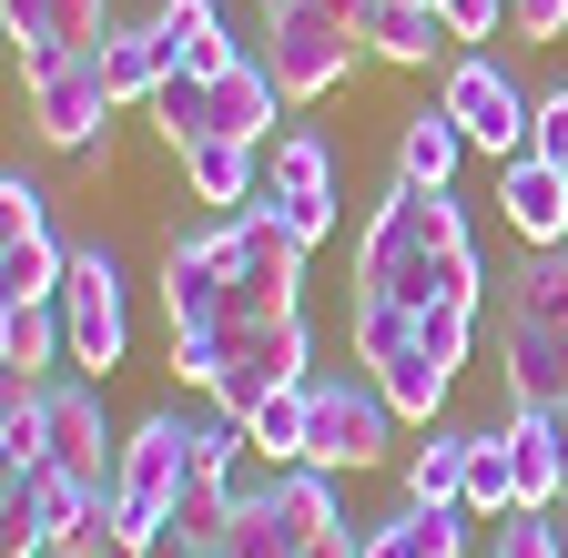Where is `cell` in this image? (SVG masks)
Segmentation results:
<instances>
[{
  "mask_svg": "<svg viewBox=\"0 0 568 558\" xmlns=\"http://www.w3.org/2000/svg\"><path fill=\"white\" fill-rule=\"evenodd\" d=\"M355 295L447 305V315L487 305V274H477V234H467L457 183H386V203L366 214V234H355Z\"/></svg>",
  "mask_w": 568,
  "mask_h": 558,
  "instance_id": "cell-1",
  "label": "cell"
},
{
  "mask_svg": "<svg viewBox=\"0 0 568 558\" xmlns=\"http://www.w3.org/2000/svg\"><path fill=\"white\" fill-rule=\"evenodd\" d=\"M345 335H355V366H366V376L396 396V416H406V427H437V406H447V386H457V366H467V335H477V315L355 295Z\"/></svg>",
  "mask_w": 568,
  "mask_h": 558,
  "instance_id": "cell-2",
  "label": "cell"
},
{
  "mask_svg": "<svg viewBox=\"0 0 568 558\" xmlns=\"http://www.w3.org/2000/svg\"><path fill=\"white\" fill-rule=\"evenodd\" d=\"M173 376L203 386L224 416H254L264 396L315 376V335H305V315H274V325H234V315L224 325H173Z\"/></svg>",
  "mask_w": 568,
  "mask_h": 558,
  "instance_id": "cell-3",
  "label": "cell"
},
{
  "mask_svg": "<svg viewBox=\"0 0 568 558\" xmlns=\"http://www.w3.org/2000/svg\"><path fill=\"white\" fill-rule=\"evenodd\" d=\"M355 61H376L355 0H264V72L284 82V102H325Z\"/></svg>",
  "mask_w": 568,
  "mask_h": 558,
  "instance_id": "cell-4",
  "label": "cell"
},
{
  "mask_svg": "<svg viewBox=\"0 0 568 558\" xmlns=\"http://www.w3.org/2000/svg\"><path fill=\"white\" fill-rule=\"evenodd\" d=\"M224 254H234V285H224V315L234 325H274V315H305V234H284L264 203L224 214Z\"/></svg>",
  "mask_w": 568,
  "mask_h": 558,
  "instance_id": "cell-5",
  "label": "cell"
},
{
  "mask_svg": "<svg viewBox=\"0 0 568 558\" xmlns=\"http://www.w3.org/2000/svg\"><path fill=\"white\" fill-rule=\"evenodd\" d=\"M183 487H193V427L163 406V416H142V427L122 437V487H112V528L142 548V538H163L173 508H183Z\"/></svg>",
  "mask_w": 568,
  "mask_h": 558,
  "instance_id": "cell-6",
  "label": "cell"
},
{
  "mask_svg": "<svg viewBox=\"0 0 568 558\" xmlns=\"http://www.w3.org/2000/svg\"><path fill=\"white\" fill-rule=\"evenodd\" d=\"M437 102L457 112V132H467L487 163H518V153L538 143V92H518V72H508L497 51H457L447 82H437Z\"/></svg>",
  "mask_w": 568,
  "mask_h": 558,
  "instance_id": "cell-7",
  "label": "cell"
},
{
  "mask_svg": "<svg viewBox=\"0 0 568 558\" xmlns=\"http://www.w3.org/2000/svg\"><path fill=\"white\" fill-rule=\"evenodd\" d=\"M315 437H305V467L325 477H355V467H386L396 457V396L376 376H315Z\"/></svg>",
  "mask_w": 568,
  "mask_h": 558,
  "instance_id": "cell-8",
  "label": "cell"
},
{
  "mask_svg": "<svg viewBox=\"0 0 568 558\" xmlns=\"http://www.w3.org/2000/svg\"><path fill=\"white\" fill-rule=\"evenodd\" d=\"M264 214L284 224V234H305V244H325L335 234V214H345V193H335V143L315 122H284L274 143H264Z\"/></svg>",
  "mask_w": 568,
  "mask_h": 558,
  "instance_id": "cell-9",
  "label": "cell"
},
{
  "mask_svg": "<svg viewBox=\"0 0 568 558\" xmlns=\"http://www.w3.org/2000/svg\"><path fill=\"white\" fill-rule=\"evenodd\" d=\"M51 305H61V325H71V376H112L122 345H132V315H122V254H112V244H82Z\"/></svg>",
  "mask_w": 568,
  "mask_h": 558,
  "instance_id": "cell-10",
  "label": "cell"
},
{
  "mask_svg": "<svg viewBox=\"0 0 568 558\" xmlns=\"http://www.w3.org/2000/svg\"><path fill=\"white\" fill-rule=\"evenodd\" d=\"M61 274H71V254L51 234V193L31 173H11L0 183V305H51Z\"/></svg>",
  "mask_w": 568,
  "mask_h": 558,
  "instance_id": "cell-11",
  "label": "cell"
},
{
  "mask_svg": "<svg viewBox=\"0 0 568 558\" xmlns=\"http://www.w3.org/2000/svg\"><path fill=\"white\" fill-rule=\"evenodd\" d=\"M31 82V132L51 153H82V163H102V122L122 112L112 102V82H102V61L92 51H71V61H41V72H21Z\"/></svg>",
  "mask_w": 568,
  "mask_h": 558,
  "instance_id": "cell-12",
  "label": "cell"
},
{
  "mask_svg": "<svg viewBox=\"0 0 568 558\" xmlns=\"http://www.w3.org/2000/svg\"><path fill=\"white\" fill-rule=\"evenodd\" d=\"M41 406H51V467L82 477L92 498H112V487H122V447H112V416H102L92 376H51Z\"/></svg>",
  "mask_w": 568,
  "mask_h": 558,
  "instance_id": "cell-13",
  "label": "cell"
},
{
  "mask_svg": "<svg viewBox=\"0 0 568 558\" xmlns=\"http://www.w3.org/2000/svg\"><path fill=\"white\" fill-rule=\"evenodd\" d=\"M224 285H234L224 214H213L203 234L173 224V244H163V315H173V325H224Z\"/></svg>",
  "mask_w": 568,
  "mask_h": 558,
  "instance_id": "cell-14",
  "label": "cell"
},
{
  "mask_svg": "<svg viewBox=\"0 0 568 558\" xmlns=\"http://www.w3.org/2000/svg\"><path fill=\"white\" fill-rule=\"evenodd\" d=\"M497 203H508V234H518L528 254L568 244V173H558L548 153H518V163H497Z\"/></svg>",
  "mask_w": 568,
  "mask_h": 558,
  "instance_id": "cell-15",
  "label": "cell"
},
{
  "mask_svg": "<svg viewBox=\"0 0 568 558\" xmlns=\"http://www.w3.org/2000/svg\"><path fill=\"white\" fill-rule=\"evenodd\" d=\"M508 457H518V508H568V416L508 406Z\"/></svg>",
  "mask_w": 568,
  "mask_h": 558,
  "instance_id": "cell-16",
  "label": "cell"
},
{
  "mask_svg": "<svg viewBox=\"0 0 568 558\" xmlns=\"http://www.w3.org/2000/svg\"><path fill=\"white\" fill-rule=\"evenodd\" d=\"M183 193L213 203V214H244V203L264 193V143H234V132H203V143H183Z\"/></svg>",
  "mask_w": 568,
  "mask_h": 558,
  "instance_id": "cell-17",
  "label": "cell"
},
{
  "mask_svg": "<svg viewBox=\"0 0 568 558\" xmlns=\"http://www.w3.org/2000/svg\"><path fill=\"white\" fill-rule=\"evenodd\" d=\"M153 31L173 41V72H193V82H213V72H234V61H244L224 0H153Z\"/></svg>",
  "mask_w": 568,
  "mask_h": 558,
  "instance_id": "cell-18",
  "label": "cell"
},
{
  "mask_svg": "<svg viewBox=\"0 0 568 558\" xmlns=\"http://www.w3.org/2000/svg\"><path fill=\"white\" fill-rule=\"evenodd\" d=\"M92 61H102V82H112L122 112H132V102H153V92L173 82V41H163L153 21H112V41H102Z\"/></svg>",
  "mask_w": 568,
  "mask_h": 558,
  "instance_id": "cell-19",
  "label": "cell"
},
{
  "mask_svg": "<svg viewBox=\"0 0 568 558\" xmlns=\"http://www.w3.org/2000/svg\"><path fill=\"white\" fill-rule=\"evenodd\" d=\"M467 457H477V437H457V427H426V447H406V457H396L406 508H467Z\"/></svg>",
  "mask_w": 568,
  "mask_h": 558,
  "instance_id": "cell-20",
  "label": "cell"
},
{
  "mask_svg": "<svg viewBox=\"0 0 568 558\" xmlns=\"http://www.w3.org/2000/svg\"><path fill=\"white\" fill-rule=\"evenodd\" d=\"M0 366H11L21 386H51L71 366V325L61 305H0Z\"/></svg>",
  "mask_w": 568,
  "mask_h": 558,
  "instance_id": "cell-21",
  "label": "cell"
},
{
  "mask_svg": "<svg viewBox=\"0 0 568 558\" xmlns=\"http://www.w3.org/2000/svg\"><path fill=\"white\" fill-rule=\"evenodd\" d=\"M477 143L457 132V112L447 102H426V112H406L396 122V183H457V163H467Z\"/></svg>",
  "mask_w": 568,
  "mask_h": 558,
  "instance_id": "cell-22",
  "label": "cell"
},
{
  "mask_svg": "<svg viewBox=\"0 0 568 558\" xmlns=\"http://www.w3.org/2000/svg\"><path fill=\"white\" fill-rule=\"evenodd\" d=\"M355 558H467V508H396L366 528Z\"/></svg>",
  "mask_w": 568,
  "mask_h": 558,
  "instance_id": "cell-23",
  "label": "cell"
},
{
  "mask_svg": "<svg viewBox=\"0 0 568 558\" xmlns=\"http://www.w3.org/2000/svg\"><path fill=\"white\" fill-rule=\"evenodd\" d=\"M355 21H366V51H376V61H406V72H416V61H437V51L457 41L437 11H426V0H366Z\"/></svg>",
  "mask_w": 568,
  "mask_h": 558,
  "instance_id": "cell-24",
  "label": "cell"
},
{
  "mask_svg": "<svg viewBox=\"0 0 568 558\" xmlns=\"http://www.w3.org/2000/svg\"><path fill=\"white\" fill-rule=\"evenodd\" d=\"M102 41H112V0H41V31L21 41V72L71 61V51H102Z\"/></svg>",
  "mask_w": 568,
  "mask_h": 558,
  "instance_id": "cell-25",
  "label": "cell"
},
{
  "mask_svg": "<svg viewBox=\"0 0 568 558\" xmlns=\"http://www.w3.org/2000/svg\"><path fill=\"white\" fill-rule=\"evenodd\" d=\"M568 396V335L508 325V406H558Z\"/></svg>",
  "mask_w": 568,
  "mask_h": 558,
  "instance_id": "cell-26",
  "label": "cell"
},
{
  "mask_svg": "<svg viewBox=\"0 0 568 558\" xmlns=\"http://www.w3.org/2000/svg\"><path fill=\"white\" fill-rule=\"evenodd\" d=\"M508 325H538V335H568V244L528 254L508 274Z\"/></svg>",
  "mask_w": 568,
  "mask_h": 558,
  "instance_id": "cell-27",
  "label": "cell"
},
{
  "mask_svg": "<svg viewBox=\"0 0 568 558\" xmlns=\"http://www.w3.org/2000/svg\"><path fill=\"white\" fill-rule=\"evenodd\" d=\"M315 386V376H305ZM305 386H284V396H264L244 427H254V447H264V467H305V437H315V396Z\"/></svg>",
  "mask_w": 568,
  "mask_h": 558,
  "instance_id": "cell-28",
  "label": "cell"
},
{
  "mask_svg": "<svg viewBox=\"0 0 568 558\" xmlns=\"http://www.w3.org/2000/svg\"><path fill=\"white\" fill-rule=\"evenodd\" d=\"M467 518H518V457H508V427L497 437H477V457H467Z\"/></svg>",
  "mask_w": 568,
  "mask_h": 558,
  "instance_id": "cell-29",
  "label": "cell"
},
{
  "mask_svg": "<svg viewBox=\"0 0 568 558\" xmlns=\"http://www.w3.org/2000/svg\"><path fill=\"white\" fill-rule=\"evenodd\" d=\"M487 558H568V538L548 528V508H518V518H497Z\"/></svg>",
  "mask_w": 568,
  "mask_h": 558,
  "instance_id": "cell-30",
  "label": "cell"
},
{
  "mask_svg": "<svg viewBox=\"0 0 568 558\" xmlns=\"http://www.w3.org/2000/svg\"><path fill=\"white\" fill-rule=\"evenodd\" d=\"M437 21L457 41H497V31H508V0H437Z\"/></svg>",
  "mask_w": 568,
  "mask_h": 558,
  "instance_id": "cell-31",
  "label": "cell"
},
{
  "mask_svg": "<svg viewBox=\"0 0 568 558\" xmlns=\"http://www.w3.org/2000/svg\"><path fill=\"white\" fill-rule=\"evenodd\" d=\"M528 153H548V163L568 173V82H558V92H538V143H528Z\"/></svg>",
  "mask_w": 568,
  "mask_h": 558,
  "instance_id": "cell-32",
  "label": "cell"
},
{
  "mask_svg": "<svg viewBox=\"0 0 568 558\" xmlns=\"http://www.w3.org/2000/svg\"><path fill=\"white\" fill-rule=\"evenodd\" d=\"M508 31L518 41H558L568 31V0H508Z\"/></svg>",
  "mask_w": 568,
  "mask_h": 558,
  "instance_id": "cell-33",
  "label": "cell"
},
{
  "mask_svg": "<svg viewBox=\"0 0 568 558\" xmlns=\"http://www.w3.org/2000/svg\"><path fill=\"white\" fill-rule=\"evenodd\" d=\"M142 558H213V548H193L183 528H163V538H142Z\"/></svg>",
  "mask_w": 568,
  "mask_h": 558,
  "instance_id": "cell-34",
  "label": "cell"
},
{
  "mask_svg": "<svg viewBox=\"0 0 568 558\" xmlns=\"http://www.w3.org/2000/svg\"><path fill=\"white\" fill-rule=\"evenodd\" d=\"M366 548V528H345V538H325V548H305V558H355Z\"/></svg>",
  "mask_w": 568,
  "mask_h": 558,
  "instance_id": "cell-35",
  "label": "cell"
},
{
  "mask_svg": "<svg viewBox=\"0 0 568 558\" xmlns=\"http://www.w3.org/2000/svg\"><path fill=\"white\" fill-rule=\"evenodd\" d=\"M31 558H82V548H31Z\"/></svg>",
  "mask_w": 568,
  "mask_h": 558,
  "instance_id": "cell-36",
  "label": "cell"
},
{
  "mask_svg": "<svg viewBox=\"0 0 568 558\" xmlns=\"http://www.w3.org/2000/svg\"><path fill=\"white\" fill-rule=\"evenodd\" d=\"M558 416H568V396H558Z\"/></svg>",
  "mask_w": 568,
  "mask_h": 558,
  "instance_id": "cell-37",
  "label": "cell"
},
{
  "mask_svg": "<svg viewBox=\"0 0 568 558\" xmlns=\"http://www.w3.org/2000/svg\"><path fill=\"white\" fill-rule=\"evenodd\" d=\"M426 11H437V0H426Z\"/></svg>",
  "mask_w": 568,
  "mask_h": 558,
  "instance_id": "cell-38",
  "label": "cell"
}]
</instances>
